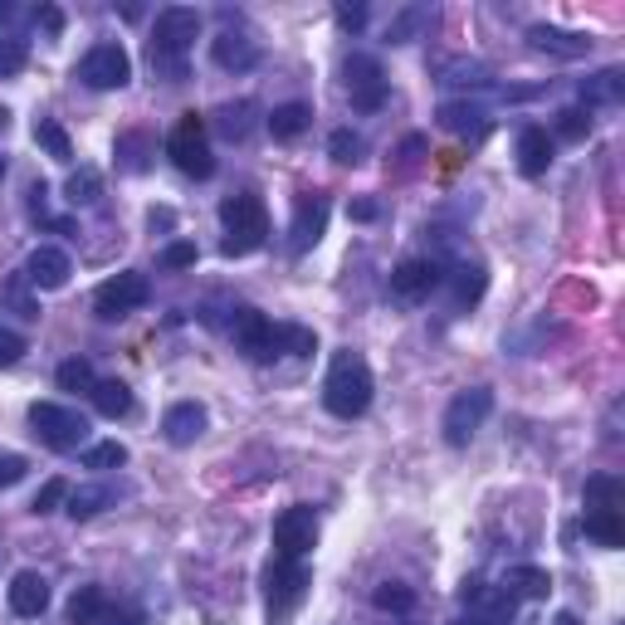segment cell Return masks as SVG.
Here are the masks:
<instances>
[{"instance_id":"obj_1","label":"cell","mask_w":625,"mask_h":625,"mask_svg":"<svg viewBox=\"0 0 625 625\" xmlns=\"http://www.w3.org/2000/svg\"><path fill=\"white\" fill-rule=\"evenodd\" d=\"M196 35H201V10H191V5L156 10V25H152V69L166 83H181L186 79V55H191Z\"/></svg>"},{"instance_id":"obj_2","label":"cell","mask_w":625,"mask_h":625,"mask_svg":"<svg viewBox=\"0 0 625 625\" xmlns=\"http://www.w3.org/2000/svg\"><path fill=\"white\" fill-rule=\"evenodd\" d=\"M372 367L357 357V352H338L328 367V381H322V405H328L332 415H342V421H357V415H367L372 405Z\"/></svg>"},{"instance_id":"obj_3","label":"cell","mask_w":625,"mask_h":625,"mask_svg":"<svg viewBox=\"0 0 625 625\" xmlns=\"http://www.w3.org/2000/svg\"><path fill=\"white\" fill-rule=\"evenodd\" d=\"M221 221H225V239H221V255H255L269 235V211L259 196L239 191V196H225L221 201Z\"/></svg>"},{"instance_id":"obj_4","label":"cell","mask_w":625,"mask_h":625,"mask_svg":"<svg viewBox=\"0 0 625 625\" xmlns=\"http://www.w3.org/2000/svg\"><path fill=\"white\" fill-rule=\"evenodd\" d=\"M30 431H35L39 445H49V450H59V455L79 450V445L89 440V421H83L74 405H59V401L30 405Z\"/></svg>"},{"instance_id":"obj_5","label":"cell","mask_w":625,"mask_h":625,"mask_svg":"<svg viewBox=\"0 0 625 625\" xmlns=\"http://www.w3.org/2000/svg\"><path fill=\"white\" fill-rule=\"evenodd\" d=\"M166 156L176 162V172L196 176V181H205V176L215 172V156H211V142H205V118L201 113H181V122H176L172 138H166Z\"/></svg>"},{"instance_id":"obj_6","label":"cell","mask_w":625,"mask_h":625,"mask_svg":"<svg viewBox=\"0 0 625 625\" xmlns=\"http://www.w3.org/2000/svg\"><path fill=\"white\" fill-rule=\"evenodd\" d=\"M152 298V284L148 274H138V269H122V274L103 279L98 294H93V308H98V318H128L132 308H142Z\"/></svg>"},{"instance_id":"obj_7","label":"cell","mask_w":625,"mask_h":625,"mask_svg":"<svg viewBox=\"0 0 625 625\" xmlns=\"http://www.w3.org/2000/svg\"><path fill=\"white\" fill-rule=\"evenodd\" d=\"M488 411H494V391L488 387H469L450 401V411H445V440L455 445V450H464L469 440H474V431L488 421Z\"/></svg>"},{"instance_id":"obj_8","label":"cell","mask_w":625,"mask_h":625,"mask_svg":"<svg viewBox=\"0 0 625 625\" xmlns=\"http://www.w3.org/2000/svg\"><path fill=\"white\" fill-rule=\"evenodd\" d=\"M312 543H318V514L308 504H294L274 518V557L304 562Z\"/></svg>"},{"instance_id":"obj_9","label":"cell","mask_w":625,"mask_h":625,"mask_svg":"<svg viewBox=\"0 0 625 625\" xmlns=\"http://www.w3.org/2000/svg\"><path fill=\"white\" fill-rule=\"evenodd\" d=\"M79 79L89 83V89L108 93V89H122V83L132 79V59L122 45H93L89 55L79 59Z\"/></svg>"},{"instance_id":"obj_10","label":"cell","mask_w":625,"mask_h":625,"mask_svg":"<svg viewBox=\"0 0 625 625\" xmlns=\"http://www.w3.org/2000/svg\"><path fill=\"white\" fill-rule=\"evenodd\" d=\"M342 74H347V93L357 113H377L387 103V74H381V64L372 55H352Z\"/></svg>"},{"instance_id":"obj_11","label":"cell","mask_w":625,"mask_h":625,"mask_svg":"<svg viewBox=\"0 0 625 625\" xmlns=\"http://www.w3.org/2000/svg\"><path fill=\"white\" fill-rule=\"evenodd\" d=\"M460 601L469 606L474 625H514V611H518V601L504 587H484V581H464Z\"/></svg>"},{"instance_id":"obj_12","label":"cell","mask_w":625,"mask_h":625,"mask_svg":"<svg viewBox=\"0 0 625 625\" xmlns=\"http://www.w3.org/2000/svg\"><path fill=\"white\" fill-rule=\"evenodd\" d=\"M231 332H235V342H239V347H245L255 362L279 357V328H274V322H269L259 308H239L235 322H231Z\"/></svg>"},{"instance_id":"obj_13","label":"cell","mask_w":625,"mask_h":625,"mask_svg":"<svg viewBox=\"0 0 625 625\" xmlns=\"http://www.w3.org/2000/svg\"><path fill=\"white\" fill-rule=\"evenodd\" d=\"M264 591H269V606H274V611L298 606V601H304V591H308V571H304V562H284V557H274V562H269V571H264Z\"/></svg>"},{"instance_id":"obj_14","label":"cell","mask_w":625,"mask_h":625,"mask_svg":"<svg viewBox=\"0 0 625 625\" xmlns=\"http://www.w3.org/2000/svg\"><path fill=\"white\" fill-rule=\"evenodd\" d=\"M322 231H328V196H318V191H308V196H298V211H294V225H288V249L294 255H308L312 245L322 239Z\"/></svg>"},{"instance_id":"obj_15","label":"cell","mask_w":625,"mask_h":625,"mask_svg":"<svg viewBox=\"0 0 625 625\" xmlns=\"http://www.w3.org/2000/svg\"><path fill=\"white\" fill-rule=\"evenodd\" d=\"M440 279L445 274H440V264H435V259H405V264L391 274V294L401 298V304H415V298H425L435 284H440Z\"/></svg>"},{"instance_id":"obj_16","label":"cell","mask_w":625,"mask_h":625,"mask_svg":"<svg viewBox=\"0 0 625 625\" xmlns=\"http://www.w3.org/2000/svg\"><path fill=\"white\" fill-rule=\"evenodd\" d=\"M69 274H74V264H69L64 249H55V245L30 249V259H25V279H30L35 288H64V284H69Z\"/></svg>"},{"instance_id":"obj_17","label":"cell","mask_w":625,"mask_h":625,"mask_svg":"<svg viewBox=\"0 0 625 625\" xmlns=\"http://www.w3.org/2000/svg\"><path fill=\"white\" fill-rule=\"evenodd\" d=\"M205 425H211V411H205L201 401H176L172 411L162 415V431L172 445H196L205 435Z\"/></svg>"},{"instance_id":"obj_18","label":"cell","mask_w":625,"mask_h":625,"mask_svg":"<svg viewBox=\"0 0 625 625\" xmlns=\"http://www.w3.org/2000/svg\"><path fill=\"white\" fill-rule=\"evenodd\" d=\"M528 45L538 55H552V59H587L591 55V39L577 35V30H557V25H533L528 30Z\"/></svg>"},{"instance_id":"obj_19","label":"cell","mask_w":625,"mask_h":625,"mask_svg":"<svg viewBox=\"0 0 625 625\" xmlns=\"http://www.w3.org/2000/svg\"><path fill=\"white\" fill-rule=\"evenodd\" d=\"M440 128L460 132V138H484V132H488V108H484V103H474V98L440 103Z\"/></svg>"},{"instance_id":"obj_20","label":"cell","mask_w":625,"mask_h":625,"mask_svg":"<svg viewBox=\"0 0 625 625\" xmlns=\"http://www.w3.org/2000/svg\"><path fill=\"white\" fill-rule=\"evenodd\" d=\"M211 55H215V64H221V69H235V74H245V69L259 64V45H255L249 35H239V30H225V35H215Z\"/></svg>"},{"instance_id":"obj_21","label":"cell","mask_w":625,"mask_h":625,"mask_svg":"<svg viewBox=\"0 0 625 625\" xmlns=\"http://www.w3.org/2000/svg\"><path fill=\"white\" fill-rule=\"evenodd\" d=\"M45 606H49V581L39 571H15V581H10V611L15 616H39Z\"/></svg>"},{"instance_id":"obj_22","label":"cell","mask_w":625,"mask_h":625,"mask_svg":"<svg viewBox=\"0 0 625 625\" xmlns=\"http://www.w3.org/2000/svg\"><path fill=\"white\" fill-rule=\"evenodd\" d=\"M547 166H552L547 128H523V132H518V172H523V176H543Z\"/></svg>"},{"instance_id":"obj_23","label":"cell","mask_w":625,"mask_h":625,"mask_svg":"<svg viewBox=\"0 0 625 625\" xmlns=\"http://www.w3.org/2000/svg\"><path fill=\"white\" fill-rule=\"evenodd\" d=\"M435 74H440V83H455V89H488L494 83V69L479 64V59H440Z\"/></svg>"},{"instance_id":"obj_24","label":"cell","mask_w":625,"mask_h":625,"mask_svg":"<svg viewBox=\"0 0 625 625\" xmlns=\"http://www.w3.org/2000/svg\"><path fill=\"white\" fill-rule=\"evenodd\" d=\"M108 591L103 587H79L69 597V621L74 625H108Z\"/></svg>"},{"instance_id":"obj_25","label":"cell","mask_w":625,"mask_h":625,"mask_svg":"<svg viewBox=\"0 0 625 625\" xmlns=\"http://www.w3.org/2000/svg\"><path fill=\"white\" fill-rule=\"evenodd\" d=\"M504 591H508L514 601H518V597H523V601H543L547 591H552V577H547L543 567H528V562H523V567H508Z\"/></svg>"},{"instance_id":"obj_26","label":"cell","mask_w":625,"mask_h":625,"mask_svg":"<svg viewBox=\"0 0 625 625\" xmlns=\"http://www.w3.org/2000/svg\"><path fill=\"white\" fill-rule=\"evenodd\" d=\"M587 538H597L601 547H621L625 543L621 508H587Z\"/></svg>"},{"instance_id":"obj_27","label":"cell","mask_w":625,"mask_h":625,"mask_svg":"<svg viewBox=\"0 0 625 625\" xmlns=\"http://www.w3.org/2000/svg\"><path fill=\"white\" fill-rule=\"evenodd\" d=\"M312 122V108L308 103H279L274 113H269V132H274L279 142H288V138H298Z\"/></svg>"},{"instance_id":"obj_28","label":"cell","mask_w":625,"mask_h":625,"mask_svg":"<svg viewBox=\"0 0 625 625\" xmlns=\"http://www.w3.org/2000/svg\"><path fill=\"white\" fill-rule=\"evenodd\" d=\"M89 396H93V411L108 415V421H122V415L132 411V391L122 387V381H98Z\"/></svg>"},{"instance_id":"obj_29","label":"cell","mask_w":625,"mask_h":625,"mask_svg":"<svg viewBox=\"0 0 625 625\" xmlns=\"http://www.w3.org/2000/svg\"><path fill=\"white\" fill-rule=\"evenodd\" d=\"M98 196H103V176L93 172V166L69 172V181H64V201L69 205H98Z\"/></svg>"},{"instance_id":"obj_30","label":"cell","mask_w":625,"mask_h":625,"mask_svg":"<svg viewBox=\"0 0 625 625\" xmlns=\"http://www.w3.org/2000/svg\"><path fill=\"white\" fill-rule=\"evenodd\" d=\"M431 20H435V10H431V5H411V10H401V15H396L391 25H387V39H391V45H411V39L421 35V30L431 25Z\"/></svg>"},{"instance_id":"obj_31","label":"cell","mask_w":625,"mask_h":625,"mask_svg":"<svg viewBox=\"0 0 625 625\" xmlns=\"http://www.w3.org/2000/svg\"><path fill=\"white\" fill-rule=\"evenodd\" d=\"M249 118H255V103L239 98V103H225V108L215 113V128H221L231 142H245L249 138Z\"/></svg>"},{"instance_id":"obj_32","label":"cell","mask_w":625,"mask_h":625,"mask_svg":"<svg viewBox=\"0 0 625 625\" xmlns=\"http://www.w3.org/2000/svg\"><path fill=\"white\" fill-rule=\"evenodd\" d=\"M621 89H625L621 69H601L597 79L581 83V103H587V108H597V103H616V98H621Z\"/></svg>"},{"instance_id":"obj_33","label":"cell","mask_w":625,"mask_h":625,"mask_svg":"<svg viewBox=\"0 0 625 625\" xmlns=\"http://www.w3.org/2000/svg\"><path fill=\"white\" fill-rule=\"evenodd\" d=\"M148 152H152V138L148 132H122L118 138V166L122 172H148Z\"/></svg>"},{"instance_id":"obj_34","label":"cell","mask_w":625,"mask_h":625,"mask_svg":"<svg viewBox=\"0 0 625 625\" xmlns=\"http://www.w3.org/2000/svg\"><path fill=\"white\" fill-rule=\"evenodd\" d=\"M35 142H39V148H45L49 156H55V162H74V142H69V132L59 128L55 118H39V122H35Z\"/></svg>"},{"instance_id":"obj_35","label":"cell","mask_w":625,"mask_h":625,"mask_svg":"<svg viewBox=\"0 0 625 625\" xmlns=\"http://www.w3.org/2000/svg\"><path fill=\"white\" fill-rule=\"evenodd\" d=\"M625 504V484L611 474L587 479V508H621Z\"/></svg>"},{"instance_id":"obj_36","label":"cell","mask_w":625,"mask_h":625,"mask_svg":"<svg viewBox=\"0 0 625 625\" xmlns=\"http://www.w3.org/2000/svg\"><path fill=\"white\" fill-rule=\"evenodd\" d=\"M484 284H488L484 269H479V264H460V269H455V304H460V308L479 304V298H484Z\"/></svg>"},{"instance_id":"obj_37","label":"cell","mask_w":625,"mask_h":625,"mask_svg":"<svg viewBox=\"0 0 625 625\" xmlns=\"http://www.w3.org/2000/svg\"><path fill=\"white\" fill-rule=\"evenodd\" d=\"M103 504H113V488H103V484L69 488V518H93Z\"/></svg>"},{"instance_id":"obj_38","label":"cell","mask_w":625,"mask_h":625,"mask_svg":"<svg viewBox=\"0 0 625 625\" xmlns=\"http://www.w3.org/2000/svg\"><path fill=\"white\" fill-rule=\"evenodd\" d=\"M30 64V39L25 35H0V79H15Z\"/></svg>"},{"instance_id":"obj_39","label":"cell","mask_w":625,"mask_h":625,"mask_svg":"<svg viewBox=\"0 0 625 625\" xmlns=\"http://www.w3.org/2000/svg\"><path fill=\"white\" fill-rule=\"evenodd\" d=\"M55 381H59V391H93V387H98V381H93L89 357H69V362H59Z\"/></svg>"},{"instance_id":"obj_40","label":"cell","mask_w":625,"mask_h":625,"mask_svg":"<svg viewBox=\"0 0 625 625\" xmlns=\"http://www.w3.org/2000/svg\"><path fill=\"white\" fill-rule=\"evenodd\" d=\"M122 464H128V445L118 440H103L83 450V469H122Z\"/></svg>"},{"instance_id":"obj_41","label":"cell","mask_w":625,"mask_h":625,"mask_svg":"<svg viewBox=\"0 0 625 625\" xmlns=\"http://www.w3.org/2000/svg\"><path fill=\"white\" fill-rule=\"evenodd\" d=\"M372 601H377V611H411L415 606V591L401 587V581H381Z\"/></svg>"},{"instance_id":"obj_42","label":"cell","mask_w":625,"mask_h":625,"mask_svg":"<svg viewBox=\"0 0 625 625\" xmlns=\"http://www.w3.org/2000/svg\"><path fill=\"white\" fill-rule=\"evenodd\" d=\"M25 284H30V279H25V274H15V279H10V284H5V294H0V298H5V304L15 308L20 318H30V322H35V318H39V304L25 294Z\"/></svg>"},{"instance_id":"obj_43","label":"cell","mask_w":625,"mask_h":625,"mask_svg":"<svg viewBox=\"0 0 625 625\" xmlns=\"http://www.w3.org/2000/svg\"><path fill=\"white\" fill-rule=\"evenodd\" d=\"M64 498H69V484H64V479H45V484H39V494H35V504H30V514L45 518V514H55Z\"/></svg>"},{"instance_id":"obj_44","label":"cell","mask_w":625,"mask_h":625,"mask_svg":"<svg viewBox=\"0 0 625 625\" xmlns=\"http://www.w3.org/2000/svg\"><path fill=\"white\" fill-rule=\"evenodd\" d=\"M328 152L338 156V162H362V152H367V148H362V138H357L352 128H338V132L328 138Z\"/></svg>"},{"instance_id":"obj_45","label":"cell","mask_w":625,"mask_h":625,"mask_svg":"<svg viewBox=\"0 0 625 625\" xmlns=\"http://www.w3.org/2000/svg\"><path fill=\"white\" fill-rule=\"evenodd\" d=\"M557 132L567 142H581L591 132V113L587 108H567V113H557Z\"/></svg>"},{"instance_id":"obj_46","label":"cell","mask_w":625,"mask_h":625,"mask_svg":"<svg viewBox=\"0 0 625 625\" xmlns=\"http://www.w3.org/2000/svg\"><path fill=\"white\" fill-rule=\"evenodd\" d=\"M312 347H318V338H312L308 328H279V352H294V357H308Z\"/></svg>"},{"instance_id":"obj_47","label":"cell","mask_w":625,"mask_h":625,"mask_svg":"<svg viewBox=\"0 0 625 625\" xmlns=\"http://www.w3.org/2000/svg\"><path fill=\"white\" fill-rule=\"evenodd\" d=\"M162 264L166 269H191L196 264V245H191V239H176V245H166L162 249Z\"/></svg>"},{"instance_id":"obj_48","label":"cell","mask_w":625,"mask_h":625,"mask_svg":"<svg viewBox=\"0 0 625 625\" xmlns=\"http://www.w3.org/2000/svg\"><path fill=\"white\" fill-rule=\"evenodd\" d=\"M25 357V338L15 328H0V367H15Z\"/></svg>"},{"instance_id":"obj_49","label":"cell","mask_w":625,"mask_h":625,"mask_svg":"<svg viewBox=\"0 0 625 625\" xmlns=\"http://www.w3.org/2000/svg\"><path fill=\"white\" fill-rule=\"evenodd\" d=\"M25 455H0V488H10V484H20L25 479Z\"/></svg>"},{"instance_id":"obj_50","label":"cell","mask_w":625,"mask_h":625,"mask_svg":"<svg viewBox=\"0 0 625 625\" xmlns=\"http://www.w3.org/2000/svg\"><path fill=\"white\" fill-rule=\"evenodd\" d=\"M338 25L342 30H362L367 25V5H338Z\"/></svg>"},{"instance_id":"obj_51","label":"cell","mask_w":625,"mask_h":625,"mask_svg":"<svg viewBox=\"0 0 625 625\" xmlns=\"http://www.w3.org/2000/svg\"><path fill=\"white\" fill-rule=\"evenodd\" d=\"M352 215H357V221H377V201H357Z\"/></svg>"},{"instance_id":"obj_52","label":"cell","mask_w":625,"mask_h":625,"mask_svg":"<svg viewBox=\"0 0 625 625\" xmlns=\"http://www.w3.org/2000/svg\"><path fill=\"white\" fill-rule=\"evenodd\" d=\"M552 625H581V616H577V611H562V616L552 621Z\"/></svg>"},{"instance_id":"obj_53","label":"cell","mask_w":625,"mask_h":625,"mask_svg":"<svg viewBox=\"0 0 625 625\" xmlns=\"http://www.w3.org/2000/svg\"><path fill=\"white\" fill-rule=\"evenodd\" d=\"M122 625H142V616H128V621H122Z\"/></svg>"},{"instance_id":"obj_54","label":"cell","mask_w":625,"mask_h":625,"mask_svg":"<svg viewBox=\"0 0 625 625\" xmlns=\"http://www.w3.org/2000/svg\"><path fill=\"white\" fill-rule=\"evenodd\" d=\"M0 176H5V156H0Z\"/></svg>"},{"instance_id":"obj_55","label":"cell","mask_w":625,"mask_h":625,"mask_svg":"<svg viewBox=\"0 0 625 625\" xmlns=\"http://www.w3.org/2000/svg\"><path fill=\"white\" fill-rule=\"evenodd\" d=\"M0 122H5V108H0Z\"/></svg>"}]
</instances>
